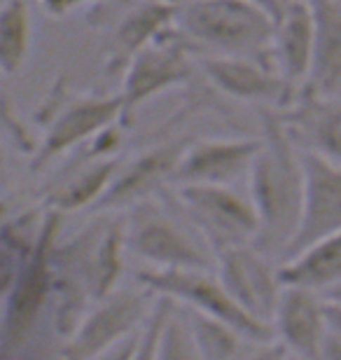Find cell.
Instances as JSON below:
<instances>
[{
    "mask_svg": "<svg viewBox=\"0 0 341 360\" xmlns=\"http://www.w3.org/2000/svg\"><path fill=\"white\" fill-rule=\"evenodd\" d=\"M248 194L259 213L255 246L281 257L302 220L304 160L292 127L269 108L262 117V148L248 171Z\"/></svg>",
    "mask_w": 341,
    "mask_h": 360,
    "instance_id": "obj_1",
    "label": "cell"
},
{
    "mask_svg": "<svg viewBox=\"0 0 341 360\" xmlns=\"http://www.w3.org/2000/svg\"><path fill=\"white\" fill-rule=\"evenodd\" d=\"M61 213L49 208L45 229L31 250H12L3 246V328L0 351L3 356L17 354L31 342L38 330L40 314L54 292V246L59 234Z\"/></svg>",
    "mask_w": 341,
    "mask_h": 360,
    "instance_id": "obj_2",
    "label": "cell"
},
{
    "mask_svg": "<svg viewBox=\"0 0 341 360\" xmlns=\"http://www.w3.org/2000/svg\"><path fill=\"white\" fill-rule=\"evenodd\" d=\"M173 26L194 52L252 56L274 66L276 19L252 0H178Z\"/></svg>",
    "mask_w": 341,
    "mask_h": 360,
    "instance_id": "obj_3",
    "label": "cell"
},
{
    "mask_svg": "<svg viewBox=\"0 0 341 360\" xmlns=\"http://www.w3.org/2000/svg\"><path fill=\"white\" fill-rule=\"evenodd\" d=\"M127 213V248L155 269H210L215 253L185 213H169L155 199H145Z\"/></svg>",
    "mask_w": 341,
    "mask_h": 360,
    "instance_id": "obj_4",
    "label": "cell"
},
{
    "mask_svg": "<svg viewBox=\"0 0 341 360\" xmlns=\"http://www.w3.org/2000/svg\"><path fill=\"white\" fill-rule=\"evenodd\" d=\"M173 201L204 236L215 260L222 250L257 241V208L250 194L243 197L231 185H176Z\"/></svg>",
    "mask_w": 341,
    "mask_h": 360,
    "instance_id": "obj_5",
    "label": "cell"
},
{
    "mask_svg": "<svg viewBox=\"0 0 341 360\" xmlns=\"http://www.w3.org/2000/svg\"><path fill=\"white\" fill-rule=\"evenodd\" d=\"M138 285H145L155 295H169L178 304L192 311L208 314L257 342H274V326L250 316L238 302L231 297L220 276H213L208 269H155L145 267L136 274Z\"/></svg>",
    "mask_w": 341,
    "mask_h": 360,
    "instance_id": "obj_6",
    "label": "cell"
},
{
    "mask_svg": "<svg viewBox=\"0 0 341 360\" xmlns=\"http://www.w3.org/2000/svg\"><path fill=\"white\" fill-rule=\"evenodd\" d=\"M192 52L194 49L190 47V42L176 31V26H171L155 42L141 49L122 73V77H124L120 91L122 120L129 122L138 108L157 98L159 94L192 82Z\"/></svg>",
    "mask_w": 341,
    "mask_h": 360,
    "instance_id": "obj_7",
    "label": "cell"
},
{
    "mask_svg": "<svg viewBox=\"0 0 341 360\" xmlns=\"http://www.w3.org/2000/svg\"><path fill=\"white\" fill-rule=\"evenodd\" d=\"M150 295L155 292L141 285L138 290H115L94 302L82 323L66 337L61 356L72 360L110 356L115 347H122L143 328L152 309Z\"/></svg>",
    "mask_w": 341,
    "mask_h": 360,
    "instance_id": "obj_8",
    "label": "cell"
},
{
    "mask_svg": "<svg viewBox=\"0 0 341 360\" xmlns=\"http://www.w3.org/2000/svg\"><path fill=\"white\" fill-rule=\"evenodd\" d=\"M304 206L300 227L283 250L281 260L297 255L300 250L311 246L341 229V164L318 155L316 150L304 148Z\"/></svg>",
    "mask_w": 341,
    "mask_h": 360,
    "instance_id": "obj_9",
    "label": "cell"
},
{
    "mask_svg": "<svg viewBox=\"0 0 341 360\" xmlns=\"http://www.w3.org/2000/svg\"><path fill=\"white\" fill-rule=\"evenodd\" d=\"M194 136L185 134L173 141L148 148L134 157L131 162L120 167L117 176L108 187V192L91 208L94 213H124L141 201L155 197L164 185H171L185 150L190 148Z\"/></svg>",
    "mask_w": 341,
    "mask_h": 360,
    "instance_id": "obj_10",
    "label": "cell"
},
{
    "mask_svg": "<svg viewBox=\"0 0 341 360\" xmlns=\"http://www.w3.org/2000/svg\"><path fill=\"white\" fill-rule=\"evenodd\" d=\"M215 267L224 288L245 311L264 323L274 321L283 281L281 267L269 262V253L259 250L255 243L234 246L217 253Z\"/></svg>",
    "mask_w": 341,
    "mask_h": 360,
    "instance_id": "obj_11",
    "label": "cell"
},
{
    "mask_svg": "<svg viewBox=\"0 0 341 360\" xmlns=\"http://www.w3.org/2000/svg\"><path fill=\"white\" fill-rule=\"evenodd\" d=\"M122 120V98L117 96H75L54 112L45 139L33 155L31 169L40 171L72 148L94 141L108 127Z\"/></svg>",
    "mask_w": 341,
    "mask_h": 360,
    "instance_id": "obj_12",
    "label": "cell"
},
{
    "mask_svg": "<svg viewBox=\"0 0 341 360\" xmlns=\"http://www.w3.org/2000/svg\"><path fill=\"white\" fill-rule=\"evenodd\" d=\"M199 68L206 80L224 96L255 105H295V94L271 63L252 56L204 54Z\"/></svg>",
    "mask_w": 341,
    "mask_h": 360,
    "instance_id": "obj_13",
    "label": "cell"
},
{
    "mask_svg": "<svg viewBox=\"0 0 341 360\" xmlns=\"http://www.w3.org/2000/svg\"><path fill=\"white\" fill-rule=\"evenodd\" d=\"M259 139H194L185 150L171 185H234L248 176Z\"/></svg>",
    "mask_w": 341,
    "mask_h": 360,
    "instance_id": "obj_14",
    "label": "cell"
},
{
    "mask_svg": "<svg viewBox=\"0 0 341 360\" xmlns=\"http://www.w3.org/2000/svg\"><path fill=\"white\" fill-rule=\"evenodd\" d=\"M316 54V10L311 0H283L281 17L276 19L271 59L290 91L302 98L309 84Z\"/></svg>",
    "mask_w": 341,
    "mask_h": 360,
    "instance_id": "obj_15",
    "label": "cell"
},
{
    "mask_svg": "<svg viewBox=\"0 0 341 360\" xmlns=\"http://www.w3.org/2000/svg\"><path fill=\"white\" fill-rule=\"evenodd\" d=\"M271 326L276 342L290 356L318 358L328 335L325 295L300 285H283Z\"/></svg>",
    "mask_w": 341,
    "mask_h": 360,
    "instance_id": "obj_16",
    "label": "cell"
},
{
    "mask_svg": "<svg viewBox=\"0 0 341 360\" xmlns=\"http://www.w3.org/2000/svg\"><path fill=\"white\" fill-rule=\"evenodd\" d=\"M176 21V5L171 0H141L117 24L110 40L105 70L112 75L124 73L129 61L155 42Z\"/></svg>",
    "mask_w": 341,
    "mask_h": 360,
    "instance_id": "obj_17",
    "label": "cell"
},
{
    "mask_svg": "<svg viewBox=\"0 0 341 360\" xmlns=\"http://www.w3.org/2000/svg\"><path fill=\"white\" fill-rule=\"evenodd\" d=\"M316 10V54L302 96H335L341 89V5L311 0Z\"/></svg>",
    "mask_w": 341,
    "mask_h": 360,
    "instance_id": "obj_18",
    "label": "cell"
},
{
    "mask_svg": "<svg viewBox=\"0 0 341 360\" xmlns=\"http://www.w3.org/2000/svg\"><path fill=\"white\" fill-rule=\"evenodd\" d=\"M281 281L283 285L309 288L321 295L341 285V229L281 260Z\"/></svg>",
    "mask_w": 341,
    "mask_h": 360,
    "instance_id": "obj_19",
    "label": "cell"
},
{
    "mask_svg": "<svg viewBox=\"0 0 341 360\" xmlns=\"http://www.w3.org/2000/svg\"><path fill=\"white\" fill-rule=\"evenodd\" d=\"M302 131L309 150L341 164V101L335 96H302L285 117Z\"/></svg>",
    "mask_w": 341,
    "mask_h": 360,
    "instance_id": "obj_20",
    "label": "cell"
},
{
    "mask_svg": "<svg viewBox=\"0 0 341 360\" xmlns=\"http://www.w3.org/2000/svg\"><path fill=\"white\" fill-rule=\"evenodd\" d=\"M122 160L117 157H101L98 162H91L89 167L79 171L77 176L68 178L66 183L47 197V208H54L59 213H72L82 208H94L101 197L108 192V187L117 176Z\"/></svg>",
    "mask_w": 341,
    "mask_h": 360,
    "instance_id": "obj_21",
    "label": "cell"
},
{
    "mask_svg": "<svg viewBox=\"0 0 341 360\" xmlns=\"http://www.w3.org/2000/svg\"><path fill=\"white\" fill-rule=\"evenodd\" d=\"M31 10L26 0H5L0 10V68L10 77L26 66L31 54Z\"/></svg>",
    "mask_w": 341,
    "mask_h": 360,
    "instance_id": "obj_22",
    "label": "cell"
},
{
    "mask_svg": "<svg viewBox=\"0 0 341 360\" xmlns=\"http://www.w3.org/2000/svg\"><path fill=\"white\" fill-rule=\"evenodd\" d=\"M178 307L180 304H176L169 323H166L162 342H159L157 358H201L197 340H194L192 323L190 319H187V323L180 319Z\"/></svg>",
    "mask_w": 341,
    "mask_h": 360,
    "instance_id": "obj_23",
    "label": "cell"
},
{
    "mask_svg": "<svg viewBox=\"0 0 341 360\" xmlns=\"http://www.w3.org/2000/svg\"><path fill=\"white\" fill-rule=\"evenodd\" d=\"M84 3L86 0H38L42 12H47L49 17H66V14L75 12Z\"/></svg>",
    "mask_w": 341,
    "mask_h": 360,
    "instance_id": "obj_24",
    "label": "cell"
},
{
    "mask_svg": "<svg viewBox=\"0 0 341 360\" xmlns=\"http://www.w3.org/2000/svg\"><path fill=\"white\" fill-rule=\"evenodd\" d=\"M325 319H328V330L341 337V300L325 297Z\"/></svg>",
    "mask_w": 341,
    "mask_h": 360,
    "instance_id": "obj_25",
    "label": "cell"
},
{
    "mask_svg": "<svg viewBox=\"0 0 341 360\" xmlns=\"http://www.w3.org/2000/svg\"><path fill=\"white\" fill-rule=\"evenodd\" d=\"M318 358L341 360V337L328 330V335H325V340H323V347H321V356Z\"/></svg>",
    "mask_w": 341,
    "mask_h": 360,
    "instance_id": "obj_26",
    "label": "cell"
},
{
    "mask_svg": "<svg viewBox=\"0 0 341 360\" xmlns=\"http://www.w3.org/2000/svg\"><path fill=\"white\" fill-rule=\"evenodd\" d=\"M252 3H257L259 7H264V10L269 12L274 19H278V17H281V10H283V0H252Z\"/></svg>",
    "mask_w": 341,
    "mask_h": 360,
    "instance_id": "obj_27",
    "label": "cell"
},
{
    "mask_svg": "<svg viewBox=\"0 0 341 360\" xmlns=\"http://www.w3.org/2000/svg\"><path fill=\"white\" fill-rule=\"evenodd\" d=\"M325 297H330V300H341V285H337L335 290H330Z\"/></svg>",
    "mask_w": 341,
    "mask_h": 360,
    "instance_id": "obj_28",
    "label": "cell"
}]
</instances>
